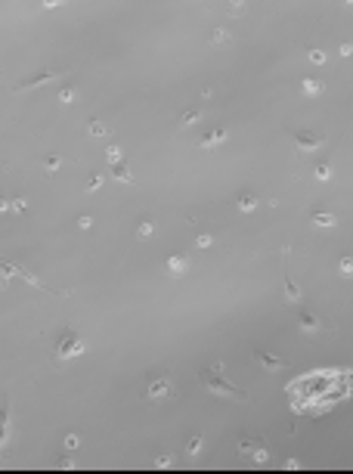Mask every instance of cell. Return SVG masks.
I'll list each match as a JSON object with an SVG mask.
<instances>
[{"instance_id":"obj_1","label":"cell","mask_w":353,"mask_h":474,"mask_svg":"<svg viewBox=\"0 0 353 474\" xmlns=\"http://www.w3.org/2000/svg\"><path fill=\"white\" fill-rule=\"evenodd\" d=\"M220 375H223V363H214L211 369L199 372V384L205 387V391H211V394H220V397H233V400H238V403H245V400H248V394H245V391H238V387H235L233 381L220 378Z\"/></svg>"},{"instance_id":"obj_2","label":"cell","mask_w":353,"mask_h":474,"mask_svg":"<svg viewBox=\"0 0 353 474\" xmlns=\"http://www.w3.org/2000/svg\"><path fill=\"white\" fill-rule=\"evenodd\" d=\"M84 353V341L68 328V332L59 338V344H56V350L50 353V363L53 366H65L68 360H75V356H81Z\"/></svg>"},{"instance_id":"obj_3","label":"cell","mask_w":353,"mask_h":474,"mask_svg":"<svg viewBox=\"0 0 353 474\" xmlns=\"http://www.w3.org/2000/svg\"><path fill=\"white\" fill-rule=\"evenodd\" d=\"M238 456L251 459L254 465H266V462H270V450H266V443H263L260 437H254V440H242V443H238Z\"/></svg>"},{"instance_id":"obj_4","label":"cell","mask_w":353,"mask_h":474,"mask_svg":"<svg viewBox=\"0 0 353 474\" xmlns=\"http://www.w3.org/2000/svg\"><path fill=\"white\" fill-rule=\"evenodd\" d=\"M171 394H174V387H171V378H167V375H152L146 381V397L149 400H164Z\"/></svg>"},{"instance_id":"obj_5","label":"cell","mask_w":353,"mask_h":474,"mask_svg":"<svg viewBox=\"0 0 353 474\" xmlns=\"http://www.w3.org/2000/svg\"><path fill=\"white\" fill-rule=\"evenodd\" d=\"M291 140H294V146H298V152H304V155L316 152L322 146V137L316 131H298V134H291Z\"/></svg>"},{"instance_id":"obj_6","label":"cell","mask_w":353,"mask_h":474,"mask_svg":"<svg viewBox=\"0 0 353 474\" xmlns=\"http://www.w3.org/2000/svg\"><path fill=\"white\" fill-rule=\"evenodd\" d=\"M298 328H301L304 335H326V332H332V325L322 322V319H316L313 313H301V316H298Z\"/></svg>"},{"instance_id":"obj_7","label":"cell","mask_w":353,"mask_h":474,"mask_svg":"<svg viewBox=\"0 0 353 474\" xmlns=\"http://www.w3.org/2000/svg\"><path fill=\"white\" fill-rule=\"evenodd\" d=\"M62 71H40V75H34V78H25V81H19L16 84V90H31V87H40V84H50V81H56Z\"/></svg>"},{"instance_id":"obj_8","label":"cell","mask_w":353,"mask_h":474,"mask_svg":"<svg viewBox=\"0 0 353 474\" xmlns=\"http://www.w3.org/2000/svg\"><path fill=\"white\" fill-rule=\"evenodd\" d=\"M227 137H230V131H227V127H214V131H208V134L202 137V143H199V146H202V149H214V146H220V143L227 140Z\"/></svg>"},{"instance_id":"obj_9","label":"cell","mask_w":353,"mask_h":474,"mask_svg":"<svg viewBox=\"0 0 353 474\" xmlns=\"http://www.w3.org/2000/svg\"><path fill=\"white\" fill-rule=\"evenodd\" d=\"M254 360H260L266 369L270 372H279V369H285V360H282V356H273V353H266V350H257L254 353Z\"/></svg>"},{"instance_id":"obj_10","label":"cell","mask_w":353,"mask_h":474,"mask_svg":"<svg viewBox=\"0 0 353 474\" xmlns=\"http://www.w3.org/2000/svg\"><path fill=\"white\" fill-rule=\"evenodd\" d=\"M167 270H171L174 276L186 273V270H189V257H186V254H171V257H167Z\"/></svg>"},{"instance_id":"obj_11","label":"cell","mask_w":353,"mask_h":474,"mask_svg":"<svg viewBox=\"0 0 353 474\" xmlns=\"http://www.w3.org/2000/svg\"><path fill=\"white\" fill-rule=\"evenodd\" d=\"M310 220H313V226H338V217L335 214H329V211H310Z\"/></svg>"},{"instance_id":"obj_12","label":"cell","mask_w":353,"mask_h":474,"mask_svg":"<svg viewBox=\"0 0 353 474\" xmlns=\"http://www.w3.org/2000/svg\"><path fill=\"white\" fill-rule=\"evenodd\" d=\"M257 208V195H251V192H242L235 198V211H242V214H248V211H254Z\"/></svg>"},{"instance_id":"obj_13","label":"cell","mask_w":353,"mask_h":474,"mask_svg":"<svg viewBox=\"0 0 353 474\" xmlns=\"http://www.w3.org/2000/svg\"><path fill=\"white\" fill-rule=\"evenodd\" d=\"M322 87H326V84H322L319 78H304V81H301L304 96H316V93H322Z\"/></svg>"},{"instance_id":"obj_14","label":"cell","mask_w":353,"mask_h":474,"mask_svg":"<svg viewBox=\"0 0 353 474\" xmlns=\"http://www.w3.org/2000/svg\"><path fill=\"white\" fill-rule=\"evenodd\" d=\"M112 177H115L118 183H130V186H136V177L130 174V170H124L121 164H112Z\"/></svg>"},{"instance_id":"obj_15","label":"cell","mask_w":353,"mask_h":474,"mask_svg":"<svg viewBox=\"0 0 353 474\" xmlns=\"http://www.w3.org/2000/svg\"><path fill=\"white\" fill-rule=\"evenodd\" d=\"M202 443H205V434H192V437H189V443H186V456H189V459H195V456L202 453Z\"/></svg>"},{"instance_id":"obj_16","label":"cell","mask_w":353,"mask_h":474,"mask_svg":"<svg viewBox=\"0 0 353 474\" xmlns=\"http://www.w3.org/2000/svg\"><path fill=\"white\" fill-rule=\"evenodd\" d=\"M87 134H90V137H112V127L103 124V121H90V124H87Z\"/></svg>"},{"instance_id":"obj_17","label":"cell","mask_w":353,"mask_h":474,"mask_svg":"<svg viewBox=\"0 0 353 474\" xmlns=\"http://www.w3.org/2000/svg\"><path fill=\"white\" fill-rule=\"evenodd\" d=\"M199 118H202L199 109H186V112H183V118H180V127H189V124H195Z\"/></svg>"},{"instance_id":"obj_18","label":"cell","mask_w":353,"mask_h":474,"mask_svg":"<svg viewBox=\"0 0 353 474\" xmlns=\"http://www.w3.org/2000/svg\"><path fill=\"white\" fill-rule=\"evenodd\" d=\"M59 164H62V158H59V155H47V158H44V170H47L50 177L56 174V170H59Z\"/></svg>"},{"instance_id":"obj_19","label":"cell","mask_w":353,"mask_h":474,"mask_svg":"<svg viewBox=\"0 0 353 474\" xmlns=\"http://www.w3.org/2000/svg\"><path fill=\"white\" fill-rule=\"evenodd\" d=\"M103 183H106V177H103V174H90V177H87V183H84V189H87V192H96Z\"/></svg>"},{"instance_id":"obj_20","label":"cell","mask_w":353,"mask_h":474,"mask_svg":"<svg viewBox=\"0 0 353 474\" xmlns=\"http://www.w3.org/2000/svg\"><path fill=\"white\" fill-rule=\"evenodd\" d=\"M0 208L9 211V214H22V211H25V198H12V202H3Z\"/></svg>"},{"instance_id":"obj_21","label":"cell","mask_w":353,"mask_h":474,"mask_svg":"<svg viewBox=\"0 0 353 474\" xmlns=\"http://www.w3.org/2000/svg\"><path fill=\"white\" fill-rule=\"evenodd\" d=\"M152 233H155V223H152V220H143V223L136 226V239H149Z\"/></svg>"},{"instance_id":"obj_22","label":"cell","mask_w":353,"mask_h":474,"mask_svg":"<svg viewBox=\"0 0 353 474\" xmlns=\"http://www.w3.org/2000/svg\"><path fill=\"white\" fill-rule=\"evenodd\" d=\"M106 152H109V161L112 164H121V146H118V143H109Z\"/></svg>"},{"instance_id":"obj_23","label":"cell","mask_w":353,"mask_h":474,"mask_svg":"<svg viewBox=\"0 0 353 474\" xmlns=\"http://www.w3.org/2000/svg\"><path fill=\"white\" fill-rule=\"evenodd\" d=\"M227 40H230V34L223 31V28H214V34H211V44L220 47V44H227Z\"/></svg>"},{"instance_id":"obj_24","label":"cell","mask_w":353,"mask_h":474,"mask_svg":"<svg viewBox=\"0 0 353 474\" xmlns=\"http://www.w3.org/2000/svg\"><path fill=\"white\" fill-rule=\"evenodd\" d=\"M338 264H341V273H344V276H353V257H350V254H344Z\"/></svg>"},{"instance_id":"obj_25","label":"cell","mask_w":353,"mask_h":474,"mask_svg":"<svg viewBox=\"0 0 353 474\" xmlns=\"http://www.w3.org/2000/svg\"><path fill=\"white\" fill-rule=\"evenodd\" d=\"M152 465H155V468H171V465H174V456H155Z\"/></svg>"},{"instance_id":"obj_26","label":"cell","mask_w":353,"mask_h":474,"mask_svg":"<svg viewBox=\"0 0 353 474\" xmlns=\"http://www.w3.org/2000/svg\"><path fill=\"white\" fill-rule=\"evenodd\" d=\"M332 177V167L329 164H316V180H329Z\"/></svg>"},{"instance_id":"obj_27","label":"cell","mask_w":353,"mask_h":474,"mask_svg":"<svg viewBox=\"0 0 353 474\" xmlns=\"http://www.w3.org/2000/svg\"><path fill=\"white\" fill-rule=\"evenodd\" d=\"M65 447H68V450H78V447H81V434H68V437H65Z\"/></svg>"},{"instance_id":"obj_28","label":"cell","mask_w":353,"mask_h":474,"mask_svg":"<svg viewBox=\"0 0 353 474\" xmlns=\"http://www.w3.org/2000/svg\"><path fill=\"white\" fill-rule=\"evenodd\" d=\"M75 99V87H65V90H59V103H72Z\"/></svg>"},{"instance_id":"obj_29","label":"cell","mask_w":353,"mask_h":474,"mask_svg":"<svg viewBox=\"0 0 353 474\" xmlns=\"http://www.w3.org/2000/svg\"><path fill=\"white\" fill-rule=\"evenodd\" d=\"M211 242H214V239H211L208 233H202L199 239H195V245H199V248H208V245H211Z\"/></svg>"},{"instance_id":"obj_30","label":"cell","mask_w":353,"mask_h":474,"mask_svg":"<svg viewBox=\"0 0 353 474\" xmlns=\"http://www.w3.org/2000/svg\"><path fill=\"white\" fill-rule=\"evenodd\" d=\"M310 62H326V53H322V50H310Z\"/></svg>"},{"instance_id":"obj_31","label":"cell","mask_w":353,"mask_h":474,"mask_svg":"<svg viewBox=\"0 0 353 474\" xmlns=\"http://www.w3.org/2000/svg\"><path fill=\"white\" fill-rule=\"evenodd\" d=\"M242 9H245V3H238V0H233V3H227V12H233V16H235V12H242Z\"/></svg>"},{"instance_id":"obj_32","label":"cell","mask_w":353,"mask_h":474,"mask_svg":"<svg viewBox=\"0 0 353 474\" xmlns=\"http://www.w3.org/2000/svg\"><path fill=\"white\" fill-rule=\"evenodd\" d=\"M78 226H81V229H90V226H93V217H81Z\"/></svg>"}]
</instances>
